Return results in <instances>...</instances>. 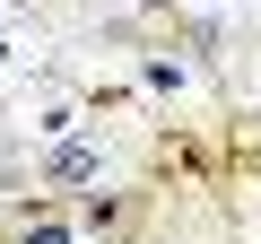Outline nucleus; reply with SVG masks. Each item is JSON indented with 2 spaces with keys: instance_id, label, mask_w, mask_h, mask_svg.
Wrapping results in <instances>:
<instances>
[{
  "instance_id": "1",
  "label": "nucleus",
  "mask_w": 261,
  "mask_h": 244,
  "mask_svg": "<svg viewBox=\"0 0 261 244\" xmlns=\"http://www.w3.org/2000/svg\"><path fill=\"white\" fill-rule=\"evenodd\" d=\"M96 166H105V157H96V149H79V140H70V149H61V157H53V175H61V183H87V175H96Z\"/></svg>"
}]
</instances>
